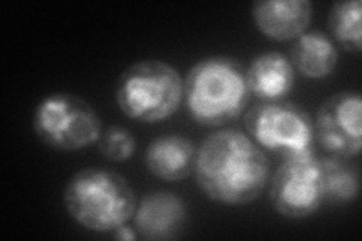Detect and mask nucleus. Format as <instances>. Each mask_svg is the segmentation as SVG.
I'll return each instance as SVG.
<instances>
[{"instance_id": "f257e3e1", "label": "nucleus", "mask_w": 362, "mask_h": 241, "mask_svg": "<svg viewBox=\"0 0 362 241\" xmlns=\"http://www.w3.org/2000/svg\"><path fill=\"white\" fill-rule=\"evenodd\" d=\"M194 174L201 192L214 202L246 205L262 196L270 180V160L247 133L219 130L202 139Z\"/></svg>"}, {"instance_id": "f03ea898", "label": "nucleus", "mask_w": 362, "mask_h": 241, "mask_svg": "<svg viewBox=\"0 0 362 241\" xmlns=\"http://www.w3.org/2000/svg\"><path fill=\"white\" fill-rule=\"evenodd\" d=\"M249 100L246 68L234 57H204L186 74V107L190 118L204 127H222L237 119Z\"/></svg>"}, {"instance_id": "7ed1b4c3", "label": "nucleus", "mask_w": 362, "mask_h": 241, "mask_svg": "<svg viewBox=\"0 0 362 241\" xmlns=\"http://www.w3.org/2000/svg\"><path fill=\"white\" fill-rule=\"evenodd\" d=\"M64 205L71 219L88 231L107 234L129 223L138 206L126 177L105 167H85L68 180Z\"/></svg>"}, {"instance_id": "20e7f679", "label": "nucleus", "mask_w": 362, "mask_h": 241, "mask_svg": "<svg viewBox=\"0 0 362 241\" xmlns=\"http://www.w3.org/2000/svg\"><path fill=\"white\" fill-rule=\"evenodd\" d=\"M115 100L126 117L141 122H160L185 101V80L175 68L160 59L134 62L117 82Z\"/></svg>"}, {"instance_id": "39448f33", "label": "nucleus", "mask_w": 362, "mask_h": 241, "mask_svg": "<svg viewBox=\"0 0 362 241\" xmlns=\"http://www.w3.org/2000/svg\"><path fill=\"white\" fill-rule=\"evenodd\" d=\"M32 127L38 139L56 151H78L98 142L103 125L95 109L74 94L44 97L33 110Z\"/></svg>"}, {"instance_id": "423d86ee", "label": "nucleus", "mask_w": 362, "mask_h": 241, "mask_svg": "<svg viewBox=\"0 0 362 241\" xmlns=\"http://www.w3.org/2000/svg\"><path fill=\"white\" fill-rule=\"evenodd\" d=\"M249 137L264 151L281 158L314 153V121L298 102L258 101L245 113Z\"/></svg>"}, {"instance_id": "0eeeda50", "label": "nucleus", "mask_w": 362, "mask_h": 241, "mask_svg": "<svg viewBox=\"0 0 362 241\" xmlns=\"http://www.w3.org/2000/svg\"><path fill=\"white\" fill-rule=\"evenodd\" d=\"M269 198L274 210L299 221L320 210L325 202L320 158L315 153L282 158L269 180Z\"/></svg>"}, {"instance_id": "6e6552de", "label": "nucleus", "mask_w": 362, "mask_h": 241, "mask_svg": "<svg viewBox=\"0 0 362 241\" xmlns=\"http://www.w3.org/2000/svg\"><path fill=\"white\" fill-rule=\"evenodd\" d=\"M314 137L329 155L350 158L362 149V100L341 90L322 102L314 121Z\"/></svg>"}, {"instance_id": "1a4fd4ad", "label": "nucleus", "mask_w": 362, "mask_h": 241, "mask_svg": "<svg viewBox=\"0 0 362 241\" xmlns=\"http://www.w3.org/2000/svg\"><path fill=\"white\" fill-rule=\"evenodd\" d=\"M189 213L185 199L174 192L157 190L138 202L133 216L139 238L148 241L174 240L185 231Z\"/></svg>"}, {"instance_id": "9d476101", "label": "nucleus", "mask_w": 362, "mask_h": 241, "mask_svg": "<svg viewBox=\"0 0 362 241\" xmlns=\"http://www.w3.org/2000/svg\"><path fill=\"white\" fill-rule=\"evenodd\" d=\"M257 29L274 41H294L307 32L313 18L308 0H258L252 5Z\"/></svg>"}, {"instance_id": "9b49d317", "label": "nucleus", "mask_w": 362, "mask_h": 241, "mask_svg": "<svg viewBox=\"0 0 362 241\" xmlns=\"http://www.w3.org/2000/svg\"><path fill=\"white\" fill-rule=\"evenodd\" d=\"M198 146L181 134H163L150 142L145 151V165L156 178L175 182L194 174Z\"/></svg>"}, {"instance_id": "f8f14e48", "label": "nucleus", "mask_w": 362, "mask_h": 241, "mask_svg": "<svg viewBox=\"0 0 362 241\" xmlns=\"http://www.w3.org/2000/svg\"><path fill=\"white\" fill-rule=\"evenodd\" d=\"M246 80L249 93L259 101L286 100L296 82V70L284 53L266 52L246 68Z\"/></svg>"}, {"instance_id": "ddd939ff", "label": "nucleus", "mask_w": 362, "mask_h": 241, "mask_svg": "<svg viewBox=\"0 0 362 241\" xmlns=\"http://www.w3.org/2000/svg\"><path fill=\"white\" fill-rule=\"evenodd\" d=\"M290 61L303 77L320 80L334 73L338 65V50L325 32L307 30L294 40Z\"/></svg>"}, {"instance_id": "4468645a", "label": "nucleus", "mask_w": 362, "mask_h": 241, "mask_svg": "<svg viewBox=\"0 0 362 241\" xmlns=\"http://www.w3.org/2000/svg\"><path fill=\"white\" fill-rule=\"evenodd\" d=\"M325 202L332 205L350 204L358 198L359 193V172L349 158L329 155L320 158Z\"/></svg>"}, {"instance_id": "2eb2a0df", "label": "nucleus", "mask_w": 362, "mask_h": 241, "mask_svg": "<svg viewBox=\"0 0 362 241\" xmlns=\"http://www.w3.org/2000/svg\"><path fill=\"white\" fill-rule=\"evenodd\" d=\"M362 4L361 0H344L335 2L331 8L329 29L332 37L347 52L359 53L362 49V28H361Z\"/></svg>"}, {"instance_id": "dca6fc26", "label": "nucleus", "mask_w": 362, "mask_h": 241, "mask_svg": "<svg viewBox=\"0 0 362 241\" xmlns=\"http://www.w3.org/2000/svg\"><path fill=\"white\" fill-rule=\"evenodd\" d=\"M100 153L110 162H127L136 153V137L121 125H110L98 139Z\"/></svg>"}, {"instance_id": "f3484780", "label": "nucleus", "mask_w": 362, "mask_h": 241, "mask_svg": "<svg viewBox=\"0 0 362 241\" xmlns=\"http://www.w3.org/2000/svg\"><path fill=\"white\" fill-rule=\"evenodd\" d=\"M113 235H115V238H118V240H127V241H133V240L139 238L138 233H136V229H132L130 226H127V223L115 229V231H113Z\"/></svg>"}]
</instances>
